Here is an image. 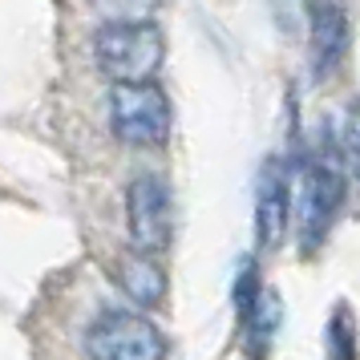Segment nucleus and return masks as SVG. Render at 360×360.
Segmentation results:
<instances>
[{
    "mask_svg": "<svg viewBox=\"0 0 360 360\" xmlns=\"http://www.w3.org/2000/svg\"><path fill=\"white\" fill-rule=\"evenodd\" d=\"M344 191H348L344 166L328 150L300 162V186H295V198H292V214H295V235H300L304 255H316L324 247V239L332 235Z\"/></svg>",
    "mask_w": 360,
    "mask_h": 360,
    "instance_id": "obj_1",
    "label": "nucleus"
},
{
    "mask_svg": "<svg viewBox=\"0 0 360 360\" xmlns=\"http://www.w3.org/2000/svg\"><path fill=\"white\" fill-rule=\"evenodd\" d=\"M98 69L110 82H150L166 61V41L154 20H105L94 37Z\"/></svg>",
    "mask_w": 360,
    "mask_h": 360,
    "instance_id": "obj_2",
    "label": "nucleus"
},
{
    "mask_svg": "<svg viewBox=\"0 0 360 360\" xmlns=\"http://www.w3.org/2000/svg\"><path fill=\"white\" fill-rule=\"evenodd\" d=\"M170 98L154 82H114L110 89V126L126 146H162L170 138Z\"/></svg>",
    "mask_w": 360,
    "mask_h": 360,
    "instance_id": "obj_3",
    "label": "nucleus"
},
{
    "mask_svg": "<svg viewBox=\"0 0 360 360\" xmlns=\"http://www.w3.org/2000/svg\"><path fill=\"white\" fill-rule=\"evenodd\" d=\"M85 352H89V360H162L166 336L154 320L117 308L89 324Z\"/></svg>",
    "mask_w": 360,
    "mask_h": 360,
    "instance_id": "obj_4",
    "label": "nucleus"
},
{
    "mask_svg": "<svg viewBox=\"0 0 360 360\" xmlns=\"http://www.w3.org/2000/svg\"><path fill=\"white\" fill-rule=\"evenodd\" d=\"M126 219H130V243L142 255H158L170 247L174 235V202L170 186L158 174H138L126 191Z\"/></svg>",
    "mask_w": 360,
    "mask_h": 360,
    "instance_id": "obj_5",
    "label": "nucleus"
},
{
    "mask_svg": "<svg viewBox=\"0 0 360 360\" xmlns=\"http://www.w3.org/2000/svg\"><path fill=\"white\" fill-rule=\"evenodd\" d=\"M308 25H311V73L316 82H328L348 57L352 25L340 0H308Z\"/></svg>",
    "mask_w": 360,
    "mask_h": 360,
    "instance_id": "obj_6",
    "label": "nucleus"
},
{
    "mask_svg": "<svg viewBox=\"0 0 360 360\" xmlns=\"http://www.w3.org/2000/svg\"><path fill=\"white\" fill-rule=\"evenodd\" d=\"M288 223H292V186H288L283 162L271 158L255 182V239H259L263 251H276L283 243Z\"/></svg>",
    "mask_w": 360,
    "mask_h": 360,
    "instance_id": "obj_7",
    "label": "nucleus"
},
{
    "mask_svg": "<svg viewBox=\"0 0 360 360\" xmlns=\"http://www.w3.org/2000/svg\"><path fill=\"white\" fill-rule=\"evenodd\" d=\"M117 283H122V292L130 295L138 308H154V304H162V295H166L162 267L154 263V255H142V251H134V255L122 259Z\"/></svg>",
    "mask_w": 360,
    "mask_h": 360,
    "instance_id": "obj_8",
    "label": "nucleus"
},
{
    "mask_svg": "<svg viewBox=\"0 0 360 360\" xmlns=\"http://www.w3.org/2000/svg\"><path fill=\"white\" fill-rule=\"evenodd\" d=\"M328 360H356V316H352V308L348 304H336L332 308V316H328Z\"/></svg>",
    "mask_w": 360,
    "mask_h": 360,
    "instance_id": "obj_9",
    "label": "nucleus"
},
{
    "mask_svg": "<svg viewBox=\"0 0 360 360\" xmlns=\"http://www.w3.org/2000/svg\"><path fill=\"white\" fill-rule=\"evenodd\" d=\"M340 166H344V182L352 186V195L360 198V105H352L344 114L340 126Z\"/></svg>",
    "mask_w": 360,
    "mask_h": 360,
    "instance_id": "obj_10",
    "label": "nucleus"
},
{
    "mask_svg": "<svg viewBox=\"0 0 360 360\" xmlns=\"http://www.w3.org/2000/svg\"><path fill=\"white\" fill-rule=\"evenodd\" d=\"M154 4L158 0H94V8L105 20H150Z\"/></svg>",
    "mask_w": 360,
    "mask_h": 360,
    "instance_id": "obj_11",
    "label": "nucleus"
}]
</instances>
